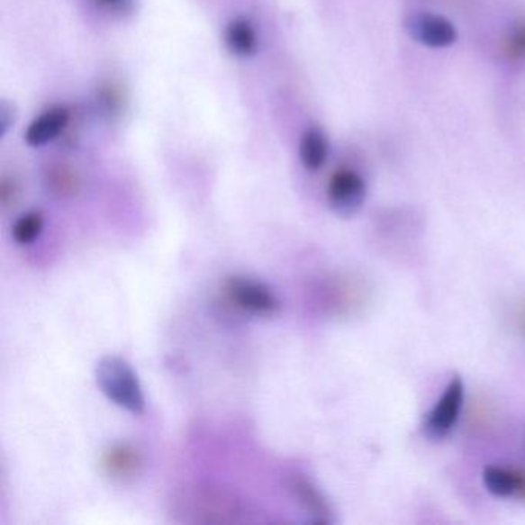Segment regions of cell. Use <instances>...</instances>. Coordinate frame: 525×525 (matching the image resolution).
<instances>
[{
    "label": "cell",
    "instance_id": "obj_9",
    "mask_svg": "<svg viewBox=\"0 0 525 525\" xmlns=\"http://www.w3.org/2000/svg\"><path fill=\"white\" fill-rule=\"evenodd\" d=\"M104 472L113 479L125 481L138 475L142 467V457L134 447L128 444H116L105 451L102 457Z\"/></svg>",
    "mask_w": 525,
    "mask_h": 525
},
{
    "label": "cell",
    "instance_id": "obj_6",
    "mask_svg": "<svg viewBox=\"0 0 525 525\" xmlns=\"http://www.w3.org/2000/svg\"><path fill=\"white\" fill-rule=\"evenodd\" d=\"M405 28L416 42L429 48L450 47L457 39L455 25L431 13H414L405 21Z\"/></svg>",
    "mask_w": 525,
    "mask_h": 525
},
{
    "label": "cell",
    "instance_id": "obj_13",
    "mask_svg": "<svg viewBox=\"0 0 525 525\" xmlns=\"http://www.w3.org/2000/svg\"><path fill=\"white\" fill-rule=\"evenodd\" d=\"M42 229L43 216L41 213H25L13 225V239L19 245L32 244L42 233Z\"/></svg>",
    "mask_w": 525,
    "mask_h": 525
},
{
    "label": "cell",
    "instance_id": "obj_2",
    "mask_svg": "<svg viewBox=\"0 0 525 525\" xmlns=\"http://www.w3.org/2000/svg\"><path fill=\"white\" fill-rule=\"evenodd\" d=\"M230 301L242 312L256 316H273L281 310V301L270 286L249 277H230L225 284Z\"/></svg>",
    "mask_w": 525,
    "mask_h": 525
},
{
    "label": "cell",
    "instance_id": "obj_12",
    "mask_svg": "<svg viewBox=\"0 0 525 525\" xmlns=\"http://www.w3.org/2000/svg\"><path fill=\"white\" fill-rule=\"evenodd\" d=\"M225 43L231 53L239 58H251L258 51V36L255 28L247 19L238 17L230 22L225 30Z\"/></svg>",
    "mask_w": 525,
    "mask_h": 525
},
{
    "label": "cell",
    "instance_id": "obj_15",
    "mask_svg": "<svg viewBox=\"0 0 525 525\" xmlns=\"http://www.w3.org/2000/svg\"><path fill=\"white\" fill-rule=\"evenodd\" d=\"M99 2H102V4H108V5H110V4H119V2H123V0H99Z\"/></svg>",
    "mask_w": 525,
    "mask_h": 525
},
{
    "label": "cell",
    "instance_id": "obj_7",
    "mask_svg": "<svg viewBox=\"0 0 525 525\" xmlns=\"http://www.w3.org/2000/svg\"><path fill=\"white\" fill-rule=\"evenodd\" d=\"M286 487L293 494V498L296 499L297 504L307 511V515L313 518L314 522H330L331 520H330L331 511H330L327 501L310 479L303 475H292L286 481Z\"/></svg>",
    "mask_w": 525,
    "mask_h": 525
},
{
    "label": "cell",
    "instance_id": "obj_11",
    "mask_svg": "<svg viewBox=\"0 0 525 525\" xmlns=\"http://www.w3.org/2000/svg\"><path fill=\"white\" fill-rule=\"evenodd\" d=\"M299 156L307 170L318 171L324 167L329 158V140L321 128H308L303 134L301 145H299Z\"/></svg>",
    "mask_w": 525,
    "mask_h": 525
},
{
    "label": "cell",
    "instance_id": "obj_5",
    "mask_svg": "<svg viewBox=\"0 0 525 525\" xmlns=\"http://www.w3.org/2000/svg\"><path fill=\"white\" fill-rule=\"evenodd\" d=\"M464 403V382L461 377L455 376L448 382L446 392L442 393L439 401L431 409L425 421V433L431 439H442L450 433L457 424Z\"/></svg>",
    "mask_w": 525,
    "mask_h": 525
},
{
    "label": "cell",
    "instance_id": "obj_8",
    "mask_svg": "<svg viewBox=\"0 0 525 525\" xmlns=\"http://www.w3.org/2000/svg\"><path fill=\"white\" fill-rule=\"evenodd\" d=\"M69 113L64 106H53L36 117L25 131V142L30 147H43L58 138L68 125Z\"/></svg>",
    "mask_w": 525,
    "mask_h": 525
},
{
    "label": "cell",
    "instance_id": "obj_10",
    "mask_svg": "<svg viewBox=\"0 0 525 525\" xmlns=\"http://www.w3.org/2000/svg\"><path fill=\"white\" fill-rule=\"evenodd\" d=\"M484 485L496 498H510L520 494L525 499V475L504 467L488 466L483 472Z\"/></svg>",
    "mask_w": 525,
    "mask_h": 525
},
{
    "label": "cell",
    "instance_id": "obj_4",
    "mask_svg": "<svg viewBox=\"0 0 525 525\" xmlns=\"http://www.w3.org/2000/svg\"><path fill=\"white\" fill-rule=\"evenodd\" d=\"M327 197L330 207L336 214L342 218L353 216L366 202V181L356 171L340 168L330 177Z\"/></svg>",
    "mask_w": 525,
    "mask_h": 525
},
{
    "label": "cell",
    "instance_id": "obj_3",
    "mask_svg": "<svg viewBox=\"0 0 525 525\" xmlns=\"http://www.w3.org/2000/svg\"><path fill=\"white\" fill-rule=\"evenodd\" d=\"M196 522H234L240 515V505L231 494L216 488H197L184 499Z\"/></svg>",
    "mask_w": 525,
    "mask_h": 525
},
{
    "label": "cell",
    "instance_id": "obj_14",
    "mask_svg": "<svg viewBox=\"0 0 525 525\" xmlns=\"http://www.w3.org/2000/svg\"><path fill=\"white\" fill-rule=\"evenodd\" d=\"M510 51L516 56H525V27L520 28L510 42Z\"/></svg>",
    "mask_w": 525,
    "mask_h": 525
},
{
    "label": "cell",
    "instance_id": "obj_1",
    "mask_svg": "<svg viewBox=\"0 0 525 525\" xmlns=\"http://www.w3.org/2000/svg\"><path fill=\"white\" fill-rule=\"evenodd\" d=\"M95 382L113 403L130 413L145 412V396L138 375L119 356H105L95 366Z\"/></svg>",
    "mask_w": 525,
    "mask_h": 525
}]
</instances>
